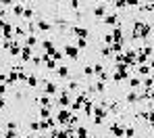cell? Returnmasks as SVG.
Segmentation results:
<instances>
[{"mask_svg":"<svg viewBox=\"0 0 154 138\" xmlns=\"http://www.w3.org/2000/svg\"><path fill=\"white\" fill-rule=\"evenodd\" d=\"M25 138H38V134H35V132H31V134H27Z\"/></svg>","mask_w":154,"mask_h":138,"instance_id":"obj_50","label":"cell"},{"mask_svg":"<svg viewBox=\"0 0 154 138\" xmlns=\"http://www.w3.org/2000/svg\"><path fill=\"white\" fill-rule=\"evenodd\" d=\"M17 136H19L17 130H6V132H4V138H17Z\"/></svg>","mask_w":154,"mask_h":138,"instance_id":"obj_42","label":"cell"},{"mask_svg":"<svg viewBox=\"0 0 154 138\" xmlns=\"http://www.w3.org/2000/svg\"><path fill=\"white\" fill-rule=\"evenodd\" d=\"M29 130H31V132H35V134H38V132H42V121H40V119L29 121Z\"/></svg>","mask_w":154,"mask_h":138,"instance_id":"obj_25","label":"cell"},{"mask_svg":"<svg viewBox=\"0 0 154 138\" xmlns=\"http://www.w3.org/2000/svg\"><path fill=\"white\" fill-rule=\"evenodd\" d=\"M40 46L48 53V50H52V48H54V42H52L50 38H46V40H40Z\"/></svg>","mask_w":154,"mask_h":138,"instance_id":"obj_27","label":"cell"},{"mask_svg":"<svg viewBox=\"0 0 154 138\" xmlns=\"http://www.w3.org/2000/svg\"><path fill=\"white\" fill-rule=\"evenodd\" d=\"M88 134H90V132H88L85 126H77V128H75V136L77 138H90Z\"/></svg>","mask_w":154,"mask_h":138,"instance_id":"obj_22","label":"cell"},{"mask_svg":"<svg viewBox=\"0 0 154 138\" xmlns=\"http://www.w3.org/2000/svg\"><path fill=\"white\" fill-rule=\"evenodd\" d=\"M6 90H8V84H0V96H4Z\"/></svg>","mask_w":154,"mask_h":138,"instance_id":"obj_43","label":"cell"},{"mask_svg":"<svg viewBox=\"0 0 154 138\" xmlns=\"http://www.w3.org/2000/svg\"><path fill=\"white\" fill-rule=\"evenodd\" d=\"M81 109H83V113H85V115H94V103L88 98V101L83 103V107H81Z\"/></svg>","mask_w":154,"mask_h":138,"instance_id":"obj_23","label":"cell"},{"mask_svg":"<svg viewBox=\"0 0 154 138\" xmlns=\"http://www.w3.org/2000/svg\"><path fill=\"white\" fill-rule=\"evenodd\" d=\"M69 6H71L73 11H79V6H81V0H69Z\"/></svg>","mask_w":154,"mask_h":138,"instance_id":"obj_41","label":"cell"},{"mask_svg":"<svg viewBox=\"0 0 154 138\" xmlns=\"http://www.w3.org/2000/svg\"><path fill=\"white\" fill-rule=\"evenodd\" d=\"M4 25H6V21H4V19H0V31L4 29Z\"/></svg>","mask_w":154,"mask_h":138,"instance_id":"obj_49","label":"cell"},{"mask_svg":"<svg viewBox=\"0 0 154 138\" xmlns=\"http://www.w3.org/2000/svg\"><path fill=\"white\" fill-rule=\"evenodd\" d=\"M112 38H115V42H123V40H125V36H123V25H117V27L112 29Z\"/></svg>","mask_w":154,"mask_h":138,"instance_id":"obj_18","label":"cell"},{"mask_svg":"<svg viewBox=\"0 0 154 138\" xmlns=\"http://www.w3.org/2000/svg\"><path fill=\"white\" fill-rule=\"evenodd\" d=\"M2 36H4V38H15V25L6 21V25L2 29Z\"/></svg>","mask_w":154,"mask_h":138,"instance_id":"obj_19","label":"cell"},{"mask_svg":"<svg viewBox=\"0 0 154 138\" xmlns=\"http://www.w3.org/2000/svg\"><path fill=\"white\" fill-rule=\"evenodd\" d=\"M17 138H25V136H21V134H19V136H17Z\"/></svg>","mask_w":154,"mask_h":138,"instance_id":"obj_56","label":"cell"},{"mask_svg":"<svg viewBox=\"0 0 154 138\" xmlns=\"http://www.w3.org/2000/svg\"><path fill=\"white\" fill-rule=\"evenodd\" d=\"M60 90H58V86L54 82H46L44 84V94H48V96H56Z\"/></svg>","mask_w":154,"mask_h":138,"instance_id":"obj_11","label":"cell"},{"mask_svg":"<svg viewBox=\"0 0 154 138\" xmlns=\"http://www.w3.org/2000/svg\"><path fill=\"white\" fill-rule=\"evenodd\" d=\"M15 2H17V4H23V6H27V2H29V0H15Z\"/></svg>","mask_w":154,"mask_h":138,"instance_id":"obj_48","label":"cell"},{"mask_svg":"<svg viewBox=\"0 0 154 138\" xmlns=\"http://www.w3.org/2000/svg\"><path fill=\"white\" fill-rule=\"evenodd\" d=\"M35 103H38L40 107H52V105H54L52 96H48V94H42V96H38V98H35Z\"/></svg>","mask_w":154,"mask_h":138,"instance_id":"obj_15","label":"cell"},{"mask_svg":"<svg viewBox=\"0 0 154 138\" xmlns=\"http://www.w3.org/2000/svg\"><path fill=\"white\" fill-rule=\"evenodd\" d=\"M110 48H112V55H119L125 48V42H115V44H110Z\"/></svg>","mask_w":154,"mask_h":138,"instance_id":"obj_29","label":"cell"},{"mask_svg":"<svg viewBox=\"0 0 154 138\" xmlns=\"http://www.w3.org/2000/svg\"><path fill=\"white\" fill-rule=\"evenodd\" d=\"M52 2H63V0H52Z\"/></svg>","mask_w":154,"mask_h":138,"instance_id":"obj_55","label":"cell"},{"mask_svg":"<svg viewBox=\"0 0 154 138\" xmlns=\"http://www.w3.org/2000/svg\"><path fill=\"white\" fill-rule=\"evenodd\" d=\"M127 6H142L140 0H127Z\"/></svg>","mask_w":154,"mask_h":138,"instance_id":"obj_44","label":"cell"},{"mask_svg":"<svg viewBox=\"0 0 154 138\" xmlns=\"http://www.w3.org/2000/svg\"><path fill=\"white\" fill-rule=\"evenodd\" d=\"M112 80H115V84L127 82V80H129V67H127V65L117 63V65H115V69H112Z\"/></svg>","mask_w":154,"mask_h":138,"instance_id":"obj_2","label":"cell"},{"mask_svg":"<svg viewBox=\"0 0 154 138\" xmlns=\"http://www.w3.org/2000/svg\"><path fill=\"white\" fill-rule=\"evenodd\" d=\"M104 2H106V4H115L117 0H104Z\"/></svg>","mask_w":154,"mask_h":138,"instance_id":"obj_53","label":"cell"},{"mask_svg":"<svg viewBox=\"0 0 154 138\" xmlns=\"http://www.w3.org/2000/svg\"><path fill=\"white\" fill-rule=\"evenodd\" d=\"M150 101H152V103H154V88H152V90H150Z\"/></svg>","mask_w":154,"mask_h":138,"instance_id":"obj_51","label":"cell"},{"mask_svg":"<svg viewBox=\"0 0 154 138\" xmlns=\"http://www.w3.org/2000/svg\"><path fill=\"white\" fill-rule=\"evenodd\" d=\"M92 67H94V75H98V73H102V71H104L102 63H96V65H92Z\"/></svg>","mask_w":154,"mask_h":138,"instance_id":"obj_39","label":"cell"},{"mask_svg":"<svg viewBox=\"0 0 154 138\" xmlns=\"http://www.w3.org/2000/svg\"><path fill=\"white\" fill-rule=\"evenodd\" d=\"M100 56H102V59H108V56H112V48L104 44L102 48H100Z\"/></svg>","mask_w":154,"mask_h":138,"instance_id":"obj_31","label":"cell"},{"mask_svg":"<svg viewBox=\"0 0 154 138\" xmlns=\"http://www.w3.org/2000/svg\"><path fill=\"white\" fill-rule=\"evenodd\" d=\"M125 124H123V119H115L112 124H108V132L112 134L115 138H125Z\"/></svg>","mask_w":154,"mask_h":138,"instance_id":"obj_4","label":"cell"},{"mask_svg":"<svg viewBox=\"0 0 154 138\" xmlns=\"http://www.w3.org/2000/svg\"><path fill=\"white\" fill-rule=\"evenodd\" d=\"M71 103H73V96H71V92H69V90H60V92L56 94L54 105H56L58 109H69V107H71Z\"/></svg>","mask_w":154,"mask_h":138,"instance_id":"obj_3","label":"cell"},{"mask_svg":"<svg viewBox=\"0 0 154 138\" xmlns=\"http://www.w3.org/2000/svg\"><path fill=\"white\" fill-rule=\"evenodd\" d=\"M71 115H73V111L71 109H58L56 111V121L60 124V126H69V121H71Z\"/></svg>","mask_w":154,"mask_h":138,"instance_id":"obj_5","label":"cell"},{"mask_svg":"<svg viewBox=\"0 0 154 138\" xmlns=\"http://www.w3.org/2000/svg\"><path fill=\"white\" fill-rule=\"evenodd\" d=\"M125 103H127V105H135V103H140V92H137V90H131L127 96H125Z\"/></svg>","mask_w":154,"mask_h":138,"instance_id":"obj_17","label":"cell"},{"mask_svg":"<svg viewBox=\"0 0 154 138\" xmlns=\"http://www.w3.org/2000/svg\"><path fill=\"white\" fill-rule=\"evenodd\" d=\"M65 56L77 61V59H79V48H77L75 44H65Z\"/></svg>","mask_w":154,"mask_h":138,"instance_id":"obj_7","label":"cell"},{"mask_svg":"<svg viewBox=\"0 0 154 138\" xmlns=\"http://www.w3.org/2000/svg\"><path fill=\"white\" fill-rule=\"evenodd\" d=\"M75 46L79 48V50H85V48H88V40H85V38H77Z\"/></svg>","mask_w":154,"mask_h":138,"instance_id":"obj_32","label":"cell"},{"mask_svg":"<svg viewBox=\"0 0 154 138\" xmlns=\"http://www.w3.org/2000/svg\"><path fill=\"white\" fill-rule=\"evenodd\" d=\"M83 75H85V78H92V75H94V67H92V65H85V67H83Z\"/></svg>","mask_w":154,"mask_h":138,"instance_id":"obj_36","label":"cell"},{"mask_svg":"<svg viewBox=\"0 0 154 138\" xmlns=\"http://www.w3.org/2000/svg\"><path fill=\"white\" fill-rule=\"evenodd\" d=\"M35 23H38V31H44V34H50L52 31V23L46 21V19H35Z\"/></svg>","mask_w":154,"mask_h":138,"instance_id":"obj_10","label":"cell"},{"mask_svg":"<svg viewBox=\"0 0 154 138\" xmlns=\"http://www.w3.org/2000/svg\"><path fill=\"white\" fill-rule=\"evenodd\" d=\"M56 75L60 80H71V69L67 65H60V67H56Z\"/></svg>","mask_w":154,"mask_h":138,"instance_id":"obj_12","label":"cell"},{"mask_svg":"<svg viewBox=\"0 0 154 138\" xmlns=\"http://www.w3.org/2000/svg\"><path fill=\"white\" fill-rule=\"evenodd\" d=\"M94 17H96L98 21H102L104 17H106V2H100V4H96V8H94Z\"/></svg>","mask_w":154,"mask_h":138,"instance_id":"obj_9","label":"cell"},{"mask_svg":"<svg viewBox=\"0 0 154 138\" xmlns=\"http://www.w3.org/2000/svg\"><path fill=\"white\" fill-rule=\"evenodd\" d=\"M148 65L152 67V71H154V56H152V59H150V63H148Z\"/></svg>","mask_w":154,"mask_h":138,"instance_id":"obj_52","label":"cell"},{"mask_svg":"<svg viewBox=\"0 0 154 138\" xmlns=\"http://www.w3.org/2000/svg\"><path fill=\"white\" fill-rule=\"evenodd\" d=\"M127 84H129V88H131V90H137V92L142 90V78H140V75H135V78H129Z\"/></svg>","mask_w":154,"mask_h":138,"instance_id":"obj_16","label":"cell"},{"mask_svg":"<svg viewBox=\"0 0 154 138\" xmlns=\"http://www.w3.org/2000/svg\"><path fill=\"white\" fill-rule=\"evenodd\" d=\"M102 21L106 23V25H110V27H117V25H121V23H119V15H117V13H110V15H106Z\"/></svg>","mask_w":154,"mask_h":138,"instance_id":"obj_14","label":"cell"},{"mask_svg":"<svg viewBox=\"0 0 154 138\" xmlns=\"http://www.w3.org/2000/svg\"><path fill=\"white\" fill-rule=\"evenodd\" d=\"M125 6H127V0H117L115 2V8L117 11H125Z\"/></svg>","mask_w":154,"mask_h":138,"instance_id":"obj_37","label":"cell"},{"mask_svg":"<svg viewBox=\"0 0 154 138\" xmlns=\"http://www.w3.org/2000/svg\"><path fill=\"white\" fill-rule=\"evenodd\" d=\"M38 117H40V119H48V117H52L50 107H40V111H38Z\"/></svg>","mask_w":154,"mask_h":138,"instance_id":"obj_21","label":"cell"},{"mask_svg":"<svg viewBox=\"0 0 154 138\" xmlns=\"http://www.w3.org/2000/svg\"><path fill=\"white\" fill-rule=\"evenodd\" d=\"M98 78H100L102 82H108V80H110V71H106V69H104L102 73H98Z\"/></svg>","mask_w":154,"mask_h":138,"instance_id":"obj_40","label":"cell"},{"mask_svg":"<svg viewBox=\"0 0 154 138\" xmlns=\"http://www.w3.org/2000/svg\"><path fill=\"white\" fill-rule=\"evenodd\" d=\"M38 42H40V38H38L35 34H33V36H31V34H27L25 40H23V44H25V46H31V48H33V46H35Z\"/></svg>","mask_w":154,"mask_h":138,"instance_id":"obj_20","label":"cell"},{"mask_svg":"<svg viewBox=\"0 0 154 138\" xmlns=\"http://www.w3.org/2000/svg\"><path fill=\"white\" fill-rule=\"evenodd\" d=\"M4 107H6V98H4V96H0V109H4Z\"/></svg>","mask_w":154,"mask_h":138,"instance_id":"obj_47","label":"cell"},{"mask_svg":"<svg viewBox=\"0 0 154 138\" xmlns=\"http://www.w3.org/2000/svg\"><path fill=\"white\" fill-rule=\"evenodd\" d=\"M102 40H104V44H106V46L115 44V38H112V34H104V36H102Z\"/></svg>","mask_w":154,"mask_h":138,"instance_id":"obj_34","label":"cell"},{"mask_svg":"<svg viewBox=\"0 0 154 138\" xmlns=\"http://www.w3.org/2000/svg\"><path fill=\"white\" fill-rule=\"evenodd\" d=\"M125 138H135V128L133 126H127L125 128Z\"/></svg>","mask_w":154,"mask_h":138,"instance_id":"obj_35","label":"cell"},{"mask_svg":"<svg viewBox=\"0 0 154 138\" xmlns=\"http://www.w3.org/2000/svg\"><path fill=\"white\" fill-rule=\"evenodd\" d=\"M0 4L2 6H11V4H15V0H0Z\"/></svg>","mask_w":154,"mask_h":138,"instance_id":"obj_46","label":"cell"},{"mask_svg":"<svg viewBox=\"0 0 154 138\" xmlns=\"http://www.w3.org/2000/svg\"><path fill=\"white\" fill-rule=\"evenodd\" d=\"M94 88H96V92H100V94H104V92H106V82H102V80H98V82L94 84Z\"/></svg>","mask_w":154,"mask_h":138,"instance_id":"obj_33","label":"cell"},{"mask_svg":"<svg viewBox=\"0 0 154 138\" xmlns=\"http://www.w3.org/2000/svg\"><path fill=\"white\" fill-rule=\"evenodd\" d=\"M27 86H29V88H38V73H29Z\"/></svg>","mask_w":154,"mask_h":138,"instance_id":"obj_28","label":"cell"},{"mask_svg":"<svg viewBox=\"0 0 154 138\" xmlns=\"http://www.w3.org/2000/svg\"><path fill=\"white\" fill-rule=\"evenodd\" d=\"M33 15H35L33 8H31V6H25V11H23V19H25V21H33Z\"/></svg>","mask_w":154,"mask_h":138,"instance_id":"obj_30","label":"cell"},{"mask_svg":"<svg viewBox=\"0 0 154 138\" xmlns=\"http://www.w3.org/2000/svg\"><path fill=\"white\" fill-rule=\"evenodd\" d=\"M42 63H44V61H42V55H33L31 56V65L38 67V65H42Z\"/></svg>","mask_w":154,"mask_h":138,"instance_id":"obj_38","label":"cell"},{"mask_svg":"<svg viewBox=\"0 0 154 138\" xmlns=\"http://www.w3.org/2000/svg\"><path fill=\"white\" fill-rule=\"evenodd\" d=\"M6 130H17V124H15V121H8V124H6Z\"/></svg>","mask_w":154,"mask_h":138,"instance_id":"obj_45","label":"cell"},{"mask_svg":"<svg viewBox=\"0 0 154 138\" xmlns=\"http://www.w3.org/2000/svg\"><path fill=\"white\" fill-rule=\"evenodd\" d=\"M31 56H33V48L23 44V48H21V56H19L21 63H23V65H25V63H31Z\"/></svg>","mask_w":154,"mask_h":138,"instance_id":"obj_8","label":"cell"},{"mask_svg":"<svg viewBox=\"0 0 154 138\" xmlns=\"http://www.w3.org/2000/svg\"><path fill=\"white\" fill-rule=\"evenodd\" d=\"M2 40H4V36H2V31H0V44H2Z\"/></svg>","mask_w":154,"mask_h":138,"instance_id":"obj_54","label":"cell"},{"mask_svg":"<svg viewBox=\"0 0 154 138\" xmlns=\"http://www.w3.org/2000/svg\"><path fill=\"white\" fill-rule=\"evenodd\" d=\"M23 11H25V6H23V4H17V2H15V6H13V15H15L17 19H21V17H23Z\"/></svg>","mask_w":154,"mask_h":138,"instance_id":"obj_24","label":"cell"},{"mask_svg":"<svg viewBox=\"0 0 154 138\" xmlns=\"http://www.w3.org/2000/svg\"><path fill=\"white\" fill-rule=\"evenodd\" d=\"M69 34H73L75 38H85V40H90V29L81 27V25H71V27H69Z\"/></svg>","mask_w":154,"mask_h":138,"instance_id":"obj_6","label":"cell"},{"mask_svg":"<svg viewBox=\"0 0 154 138\" xmlns=\"http://www.w3.org/2000/svg\"><path fill=\"white\" fill-rule=\"evenodd\" d=\"M79 88H81V84L77 82V80H69V84H67V88H65V90H69V92H77Z\"/></svg>","mask_w":154,"mask_h":138,"instance_id":"obj_26","label":"cell"},{"mask_svg":"<svg viewBox=\"0 0 154 138\" xmlns=\"http://www.w3.org/2000/svg\"><path fill=\"white\" fill-rule=\"evenodd\" d=\"M152 31H154V27H152V23H148V21H144V19H135L133 21V34H131V38L133 40H146V38H150L152 36Z\"/></svg>","mask_w":154,"mask_h":138,"instance_id":"obj_1","label":"cell"},{"mask_svg":"<svg viewBox=\"0 0 154 138\" xmlns=\"http://www.w3.org/2000/svg\"><path fill=\"white\" fill-rule=\"evenodd\" d=\"M137 75L140 78H148V75H152V67L148 65V63H144V65H137Z\"/></svg>","mask_w":154,"mask_h":138,"instance_id":"obj_13","label":"cell"}]
</instances>
